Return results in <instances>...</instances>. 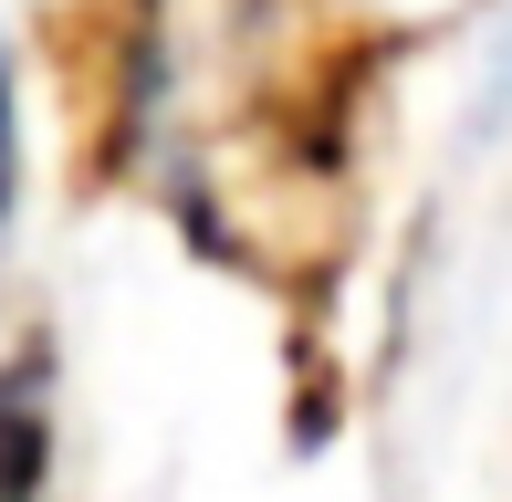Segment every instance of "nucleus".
I'll use <instances>...</instances> for the list:
<instances>
[{
  "label": "nucleus",
  "mask_w": 512,
  "mask_h": 502,
  "mask_svg": "<svg viewBox=\"0 0 512 502\" xmlns=\"http://www.w3.org/2000/svg\"><path fill=\"white\" fill-rule=\"evenodd\" d=\"M42 387H21V377H0V502H32L42 482Z\"/></svg>",
  "instance_id": "f257e3e1"
}]
</instances>
